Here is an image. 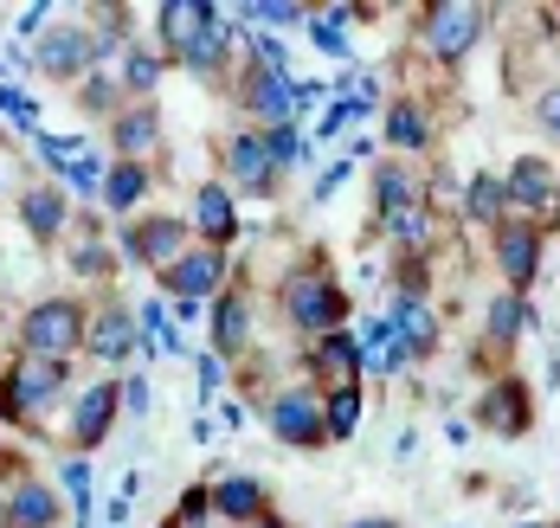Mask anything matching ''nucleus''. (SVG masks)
<instances>
[{"mask_svg": "<svg viewBox=\"0 0 560 528\" xmlns=\"http://www.w3.org/2000/svg\"><path fill=\"white\" fill-rule=\"evenodd\" d=\"M20 342H26V354H39V361H65V354L84 342V309L71 296L33 303L26 322H20Z\"/></svg>", "mask_w": 560, "mask_h": 528, "instance_id": "f257e3e1", "label": "nucleus"}, {"mask_svg": "<svg viewBox=\"0 0 560 528\" xmlns=\"http://www.w3.org/2000/svg\"><path fill=\"white\" fill-rule=\"evenodd\" d=\"M283 309H290V322L296 329H316V336H336L341 316H348V296L323 278V271H303V278H290V291H283Z\"/></svg>", "mask_w": 560, "mask_h": 528, "instance_id": "f03ea898", "label": "nucleus"}, {"mask_svg": "<svg viewBox=\"0 0 560 528\" xmlns=\"http://www.w3.org/2000/svg\"><path fill=\"white\" fill-rule=\"evenodd\" d=\"M483 20H490L483 7H432V13H425V39H432V52L445 64H457L477 39H483Z\"/></svg>", "mask_w": 560, "mask_h": 528, "instance_id": "7ed1b4c3", "label": "nucleus"}, {"mask_svg": "<svg viewBox=\"0 0 560 528\" xmlns=\"http://www.w3.org/2000/svg\"><path fill=\"white\" fill-rule=\"evenodd\" d=\"M122 251L136 258V265H180L187 258V226L180 220H136V226H122Z\"/></svg>", "mask_w": 560, "mask_h": 528, "instance_id": "20e7f679", "label": "nucleus"}, {"mask_svg": "<svg viewBox=\"0 0 560 528\" xmlns=\"http://www.w3.org/2000/svg\"><path fill=\"white\" fill-rule=\"evenodd\" d=\"M65 380H71V367H65V361H39V354H26V361L13 367L7 394H13V407H20V412H46L58 394H65Z\"/></svg>", "mask_w": 560, "mask_h": 528, "instance_id": "39448f33", "label": "nucleus"}, {"mask_svg": "<svg viewBox=\"0 0 560 528\" xmlns=\"http://www.w3.org/2000/svg\"><path fill=\"white\" fill-rule=\"evenodd\" d=\"M271 432H278L283 445H323L329 438L323 432V407L310 394H278L271 400Z\"/></svg>", "mask_w": 560, "mask_h": 528, "instance_id": "423d86ee", "label": "nucleus"}, {"mask_svg": "<svg viewBox=\"0 0 560 528\" xmlns=\"http://www.w3.org/2000/svg\"><path fill=\"white\" fill-rule=\"evenodd\" d=\"M91 59H97V39L78 26H52L39 39V71H52V78H78V71H91Z\"/></svg>", "mask_w": 560, "mask_h": 528, "instance_id": "0eeeda50", "label": "nucleus"}, {"mask_svg": "<svg viewBox=\"0 0 560 528\" xmlns=\"http://www.w3.org/2000/svg\"><path fill=\"white\" fill-rule=\"evenodd\" d=\"M116 400H122L116 380L84 387V394H78V412H71V438H78V445H104V432H110V419H116Z\"/></svg>", "mask_w": 560, "mask_h": 528, "instance_id": "6e6552de", "label": "nucleus"}, {"mask_svg": "<svg viewBox=\"0 0 560 528\" xmlns=\"http://www.w3.org/2000/svg\"><path fill=\"white\" fill-rule=\"evenodd\" d=\"M497 258H503V278L515 291H528L535 284V271H541V233L535 226H503L497 233Z\"/></svg>", "mask_w": 560, "mask_h": 528, "instance_id": "1a4fd4ad", "label": "nucleus"}, {"mask_svg": "<svg viewBox=\"0 0 560 528\" xmlns=\"http://www.w3.org/2000/svg\"><path fill=\"white\" fill-rule=\"evenodd\" d=\"M555 162H541V155H522L515 168L503 175V200L509 207H548L555 200Z\"/></svg>", "mask_w": 560, "mask_h": 528, "instance_id": "9d476101", "label": "nucleus"}, {"mask_svg": "<svg viewBox=\"0 0 560 528\" xmlns=\"http://www.w3.org/2000/svg\"><path fill=\"white\" fill-rule=\"evenodd\" d=\"M220 278H225V258L207 245V251H187L180 265H168V278H162V284H174L180 303H200L207 291H220Z\"/></svg>", "mask_w": 560, "mask_h": 528, "instance_id": "9b49d317", "label": "nucleus"}, {"mask_svg": "<svg viewBox=\"0 0 560 528\" xmlns=\"http://www.w3.org/2000/svg\"><path fill=\"white\" fill-rule=\"evenodd\" d=\"M310 367H316L329 387H354V380H361V349H354V336H348V329H336V336H316Z\"/></svg>", "mask_w": 560, "mask_h": 528, "instance_id": "f8f14e48", "label": "nucleus"}, {"mask_svg": "<svg viewBox=\"0 0 560 528\" xmlns=\"http://www.w3.org/2000/svg\"><path fill=\"white\" fill-rule=\"evenodd\" d=\"M58 523V496L52 483H20L0 509V528H52Z\"/></svg>", "mask_w": 560, "mask_h": 528, "instance_id": "ddd939ff", "label": "nucleus"}, {"mask_svg": "<svg viewBox=\"0 0 560 528\" xmlns=\"http://www.w3.org/2000/svg\"><path fill=\"white\" fill-rule=\"evenodd\" d=\"M393 322V342H399V354L412 361V354H425L432 342H439V322H432V309L419 303V296H399V309L387 316Z\"/></svg>", "mask_w": 560, "mask_h": 528, "instance_id": "4468645a", "label": "nucleus"}, {"mask_svg": "<svg viewBox=\"0 0 560 528\" xmlns=\"http://www.w3.org/2000/svg\"><path fill=\"white\" fill-rule=\"evenodd\" d=\"M194 233L207 238L213 251L238 233V213H232V193H225V187H200V193H194Z\"/></svg>", "mask_w": 560, "mask_h": 528, "instance_id": "2eb2a0df", "label": "nucleus"}, {"mask_svg": "<svg viewBox=\"0 0 560 528\" xmlns=\"http://www.w3.org/2000/svg\"><path fill=\"white\" fill-rule=\"evenodd\" d=\"M225 168L238 175V187H258V193H265V187H271V175H278V168H271L265 136H232V142H225Z\"/></svg>", "mask_w": 560, "mask_h": 528, "instance_id": "dca6fc26", "label": "nucleus"}, {"mask_svg": "<svg viewBox=\"0 0 560 528\" xmlns=\"http://www.w3.org/2000/svg\"><path fill=\"white\" fill-rule=\"evenodd\" d=\"M207 20H213V7H207V0H162V7H155V26H162V39H168L174 52H187V46H194V33H200Z\"/></svg>", "mask_w": 560, "mask_h": 528, "instance_id": "f3484780", "label": "nucleus"}, {"mask_svg": "<svg viewBox=\"0 0 560 528\" xmlns=\"http://www.w3.org/2000/svg\"><path fill=\"white\" fill-rule=\"evenodd\" d=\"M84 342H91L97 361H122V354L136 349V316H129V309H104V316L84 329Z\"/></svg>", "mask_w": 560, "mask_h": 528, "instance_id": "a211bd4d", "label": "nucleus"}, {"mask_svg": "<svg viewBox=\"0 0 560 528\" xmlns=\"http://www.w3.org/2000/svg\"><path fill=\"white\" fill-rule=\"evenodd\" d=\"M245 336H252V303H245V296L238 291H225L220 296V309H213V354H238L245 349Z\"/></svg>", "mask_w": 560, "mask_h": 528, "instance_id": "6ab92c4d", "label": "nucleus"}, {"mask_svg": "<svg viewBox=\"0 0 560 528\" xmlns=\"http://www.w3.org/2000/svg\"><path fill=\"white\" fill-rule=\"evenodd\" d=\"M20 220H26V233L33 238H52L58 226H65V187H26L20 193Z\"/></svg>", "mask_w": 560, "mask_h": 528, "instance_id": "aec40b11", "label": "nucleus"}, {"mask_svg": "<svg viewBox=\"0 0 560 528\" xmlns=\"http://www.w3.org/2000/svg\"><path fill=\"white\" fill-rule=\"evenodd\" d=\"M213 509L252 528L258 516H265V483H258V477H225L220 490H213Z\"/></svg>", "mask_w": 560, "mask_h": 528, "instance_id": "412c9836", "label": "nucleus"}, {"mask_svg": "<svg viewBox=\"0 0 560 528\" xmlns=\"http://www.w3.org/2000/svg\"><path fill=\"white\" fill-rule=\"evenodd\" d=\"M155 142H162V117H155L149 104H136V110L116 117V149H122V162H142Z\"/></svg>", "mask_w": 560, "mask_h": 528, "instance_id": "4be33fe9", "label": "nucleus"}, {"mask_svg": "<svg viewBox=\"0 0 560 528\" xmlns=\"http://www.w3.org/2000/svg\"><path fill=\"white\" fill-rule=\"evenodd\" d=\"M354 349H361V367H368V374H393V367H406V354H399V342H393V322H387V316L361 322Z\"/></svg>", "mask_w": 560, "mask_h": 528, "instance_id": "5701e85b", "label": "nucleus"}, {"mask_svg": "<svg viewBox=\"0 0 560 528\" xmlns=\"http://www.w3.org/2000/svg\"><path fill=\"white\" fill-rule=\"evenodd\" d=\"M290 84H296L290 71H258V78H252V110L265 117V129L296 117V104H290Z\"/></svg>", "mask_w": 560, "mask_h": 528, "instance_id": "b1692460", "label": "nucleus"}, {"mask_svg": "<svg viewBox=\"0 0 560 528\" xmlns=\"http://www.w3.org/2000/svg\"><path fill=\"white\" fill-rule=\"evenodd\" d=\"M225 39H232V20H225L220 7H213V20H207V26L194 33V46L180 52V64H187V71H200V78H207V71H220V52H225Z\"/></svg>", "mask_w": 560, "mask_h": 528, "instance_id": "393cba45", "label": "nucleus"}, {"mask_svg": "<svg viewBox=\"0 0 560 528\" xmlns=\"http://www.w3.org/2000/svg\"><path fill=\"white\" fill-rule=\"evenodd\" d=\"M477 419H483V425H497V432H509V438H515V432L528 425V400L515 394V380H497V387L483 394V412H477Z\"/></svg>", "mask_w": 560, "mask_h": 528, "instance_id": "a878e982", "label": "nucleus"}, {"mask_svg": "<svg viewBox=\"0 0 560 528\" xmlns=\"http://www.w3.org/2000/svg\"><path fill=\"white\" fill-rule=\"evenodd\" d=\"M142 193H149V168H142V162H116V168H104V207H110V213H129Z\"/></svg>", "mask_w": 560, "mask_h": 528, "instance_id": "bb28decb", "label": "nucleus"}, {"mask_svg": "<svg viewBox=\"0 0 560 528\" xmlns=\"http://www.w3.org/2000/svg\"><path fill=\"white\" fill-rule=\"evenodd\" d=\"M387 142L393 149H425V142H432V122H425V110H419L412 97L387 110Z\"/></svg>", "mask_w": 560, "mask_h": 528, "instance_id": "cd10ccee", "label": "nucleus"}, {"mask_svg": "<svg viewBox=\"0 0 560 528\" xmlns=\"http://www.w3.org/2000/svg\"><path fill=\"white\" fill-rule=\"evenodd\" d=\"M354 425H361V387H336L323 400V432L329 438H354Z\"/></svg>", "mask_w": 560, "mask_h": 528, "instance_id": "c85d7f7f", "label": "nucleus"}, {"mask_svg": "<svg viewBox=\"0 0 560 528\" xmlns=\"http://www.w3.org/2000/svg\"><path fill=\"white\" fill-rule=\"evenodd\" d=\"M503 180L497 175H477L470 180V193H464V213H470V220H477V226H497V220H503Z\"/></svg>", "mask_w": 560, "mask_h": 528, "instance_id": "c756f323", "label": "nucleus"}, {"mask_svg": "<svg viewBox=\"0 0 560 528\" xmlns=\"http://www.w3.org/2000/svg\"><path fill=\"white\" fill-rule=\"evenodd\" d=\"M522 329H535V309H528L515 291L497 296V303H490V336H497V342H515Z\"/></svg>", "mask_w": 560, "mask_h": 528, "instance_id": "7c9ffc66", "label": "nucleus"}, {"mask_svg": "<svg viewBox=\"0 0 560 528\" xmlns=\"http://www.w3.org/2000/svg\"><path fill=\"white\" fill-rule=\"evenodd\" d=\"M238 20H252V33L258 26H310V7H296V0H252V7H238Z\"/></svg>", "mask_w": 560, "mask_h": 528, "instance_id": "2f4dec72", "label": "nucleus"}, {"mask_svg": "<svg viewBox=\"0 0 560 528\" xmlns=\"http://www.w3.org/2000/svg\"><path fill=\"white\" fill-rule=\"evenodd\" d=\"M374 193H381V213H393V207H412V200H419V180H412V168L387 162V168L374 175Z\"/></svg>", "mask_w": 560, "mask_h": 528, "instance_id": "473e14b6", "label": "nucleus"}, {"mask_svg": "<svg viewBox=\"0 0 560 528\" xmlns=\"http://www.w3.org/2000/svg\"><path fill=\"white\" fill-rule=\"evenodd\" d=\"M381 226H387L399 245H425V238H432V213L412 200V207H393V213H381Z\"/></svg>", "mask_w": 560, "mask_h": 528, "instance_id": "72a5a7b5", "label": "nucleus"}, {"mask_svg": "<svg viewBox=\"0 0 560 528\" xmlns=\"http://www.w3.org/2000/svg\"><path fill=\"white\" fill-rule=\"evenodd\" d=\"M58 180H65L71 193H97V187H104V162H97V155L84 149L78 162H65V168H58Z\"/></svg>", "mask_w": 560, "mask_h": 528, "instance_id": "f704fd0d", "label": "nucleus"}, {"mask_svg": "<svg viewBox=\"0 0 560 528\" xmlns=\"http://www.w3.org/2000/svg\"><path fill=\"white\" fill-rule=\"evenodd\" d=\"M0 117H13V129H26V136H39V104L26 91H7L0 84Z\"/></svg>", "mask_w": 560, "mask_h": 528, "instance_id": "c9c22d12", "label": "nucleus"}, {"mask_svg": "<svg viewBox=\"0 0 560 528\" xmlns=\"http://www.w3.org/2000/svg\"><path fill=\"white\" fill-rule=\"evenodd\" d=\"M265 149H271V168H290V162L303 155V142H296V122H271V129H265Z\"/></svg>", "mask_w": 560, "mask_h": 528, "instance_id": "e433bc0d", "label": "nucleus"}, {"mask_svg": "<svg viewBox=\"0 0 560 528\" xmlns=\"http://www.w3.org/2000/svg\"><path fill=\"white\" fill-rule=\"evenodd\" d=\"M122 84H129V91H155V84H162V59H155V52H129Z\"/></svg>", "mask_w": 560, "mask_h": 528, "instance_id": "4c0bfd02", "label": "nucleus"}, {"mask_svg": "<svg viewBox=\"0 0 560 528\" xmlns=\"http://www.w3.org/2000/svg\"><path fill=\"white\" fill-rule=\"evenodd\" d=\"M58 483H65V496L78 503V523H84V516H91V470H84V465H65V470H58Z\"/></svg>", "mask_w": 560, "mask_h": 528, "instance_id": "58836bf2", "label": "nucleus"}, {"mask_svg": "<svg viewBox=\"0 0 560 528\" xmlns=\"http://www.w3.org/2000/svg\"><path fill=\"white\" fill-rule=\"evenodd\" d=\"M39 155L52 162V175H58L65 162H78V155H84V142H78V136H39Z\"/></svg>", "mask_w": 560, "mask_h": 528, "instance_id": "ea45409f", "label": "nucleus"}, {"mask_svg": "<svg viewBox=\"0 0 560 528\" xmlns=\"http://www.w3.org/2000/svg\"><path fill=\"white\" fill-rule=\"evenodd\" d=\"M220 387H225V361L220 354H200V400H213Z\"/></svg>", "mask_w": 560, "mask_h": 528, "instance_id": "a19ab883", "label": "nucleus"}, {"mask_svg": "<svg viewBox=\"0 0 560 528\" xmlns=\"http://www.w3.org/2000/svg\"><path fill=\"white\" fill-rule=\"evenodd\" d=\"M310 39H316L323 52H348V33H341V26H329V20H310Z\"/></svg>", "mask_w": 560, "mask_h": 528, "instance_id": "79ce46f5", "label": "nucleus"}, {"mask_svg": "<svg viewBox=\"0 0 560 528\" xmlns=\"http://www.w3.org/2000/svg\"><path fill=\"white\" fill-rule=\"evenodd\" d=\"M116 104V78H91L84 84V110H110Z\"/></svg>", "mask_w": 560, "mask_h": 528, "instance_id": "37998d69", "label": "nucleus"}, {"mask_svg": "<svg viewBox=\"0 0 560 528\" xmlns=\"http://www.w3.org/2000/svg\"><path fill=\"white\" fill-rule=\"evenodd\" d=\"M354 110H361V104H354V97H336V110H329V117H323V129H316V136H341V129H348V122H354Z\"/></svg>", "mask_w": 560, "mask_h": 528, "instance_id": "c03bdc74", "label": "nucleus"}, {"mask_svg": "<svg viewBox=\"0 0 560 528\" xmlns=\"http://www.w3.org/2000/svg\"><path fill=\"white\" fill-rule=\"evenodd\" d=\"M535 117H541V129H548V136H560V84L535 97Z\"/></svg>", "mask_w": 560, "mask_h": 528, "instance_id": "a18cd8bd", "label": "nucleus"}, {"mask_svg": "<svg viewBox=\"0 0 560 528\" xmlns=\"http://www.w3.org/2000/svg\"><path fill=\"white\" fill-rule=\"evenodd\" d=\"M348 175H354V162H336L329 175L316 180V200H329V193H336V187H341V180H348Z\"/></svg>", "mask_w": 560, "mask_h": 528, "instance_id": "49530a36", "label": "nucleus"}, {"mask_svg": "<svg viewBox=\"0 0 560 528\" xmlns=\"http://www.w3.org/2000/svg\"><path fill=\"white\" fill-rule=\"evenodd\" d=\"M78 271H91V278H97V271H110V251H97V245H84V251H78Z\"/></svg>", "mask_w": 560, "mask_h": 528, "instance_id": "de8ad7c7", "label": "nucleus"}, {"mask_svg": "<svg viewBox=\"0 0 560 528\" xmlns=\"http://www.w3.org/2000/svg\"><path fill=\"white\" fill-rule=\"evenodd\" d=\"M122 407H129V412H149V387H142V380H129V387H122Z\"/></svg>", "mask_w": 560, "mask_h": 528, "instance_id": "09e8293b", "label": "nucleus"}, {"mask_svg": "<svg viewBox=\"0 0 560 528\" xmlns=\"http://www.w3.org/2000/svg\"><path fill=\"white\" fill-rule=\"evenodd\" d=\"M46 20H52L46 7H26V13H20V33H46Z\"/></svg>", "mask_w": 560, "mask_h": 528, "instance_id": "8fccbe9b", "label": "nucleus"}, {"mask_svg": "<svg viewBox=\"0 0 560 528\" xmlns=\"http://www.w3.org/2000/svg\"><path fill=\"white\" fill-rule=\"evenodd\" d=\"M348 528H399V523H387V516H368V523H348Z\"/></svg>", "mask_w": 560, "mask_h": 528, "instance_id": "3c124183", "label": "nucleus"}, {"mask_svg": "<svg viewBox=\"0 0 560 528\" xmlns=\"http://www.w3.org/2000/svg\"><path fill=\"white\" fill-rule=\"evenodd\" d=\"M252 528H278V523H271V516H258V523H252Z\"/></svg>", "mask_w": 560, "mask_h": 528, "instance_id": "603ef678", "label": "nucleus"}, {"mask_svg": "<svg viewBox=\"0 0 560 528\" xmlns=\"http://www.w3.org/2000/svg\"><path fill=\"white\" fill-rule=\"evenodd\" d=\"M522 528H535V523H522Z\"/></svg>", "mask_w": 560, "mask_h": 528, "instance_id": "864d4df0", "label": "nucleus"}, {"mask_svg": "<svg viewBox=\"0 0 560 528\" xmlns=\"http://www.w3.org/2000/svg\"><path fill=\"white\" fill-rule=\"evenodd\" d=\"M0 180H7V175H0Z\"/></svg>", "mask_w": 560, "mask_h": 528, "instance_id": "5fc2aeb1", "label": "nucleus"}]
</instances>
